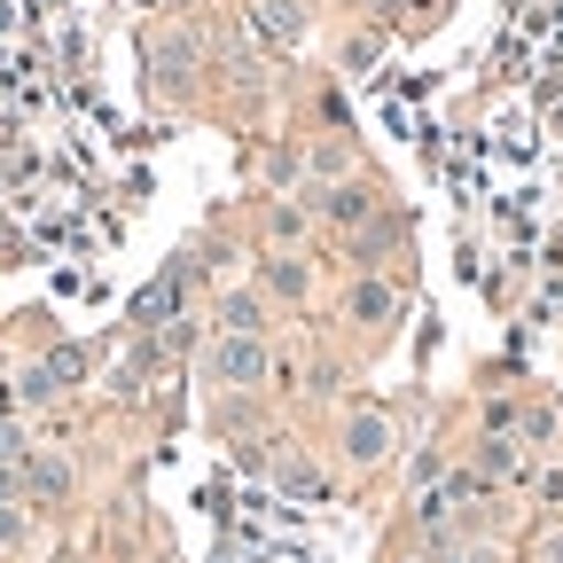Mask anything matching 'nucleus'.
I'll use <instances>...</instances> for the list:
<instances>
[{
  "instance_id": "1",
  "label": "nucleus",
  "mask_w": 563,
  "mask_h": 563,
  "mask_svg": "<svg viewBox=\"0 0 563 563\" xmlns=\"http://www.w3.org/2000/svg\"><path fill=\"white\" fill-rule=\"evenodd\" d=\"M266 368H274L266 336H220V344L203 352V376L220 384V391H258V384H266Z\"/></svg>"
},
{
  "instance_id": "2",
  "label": "nucleus",
  "mask_w": 563,
  "mask_h": 563,
  "mask_svg": "<svg viewBox=\"0 0 563 563\" xmlns=\"http://www.w3.org/2000/svg\"><path fill=\"white\" fill-rule=\"evenodd\" d=\"M79 376H87V352H79V344H63V352H47V361H32V376H24V399L40 407V399L70 391Z\"/></svg>"
},
{
  "instance_id": "3",
  "label": "nucleus",
  "mask_w": 563,
  "mask_h": 563,
  "mask_svg": "<svg viewBox=\"0 0 563 563\" xmlns=\"http://www.w3.org/2000/svg\"><path fill=\"white\" fill-rule=\"evenodd\" d=\"M391 454V422L376 415V407H361V415H344V462H361V470H376Z\"/></svg>"
},
{
  "instance_id": "4",
  "label": "nucleus",
  "mask_w": 563,
  "mask_h": 563,
  "mask_svg": "<svg viewBox=\"0 0 563 563\" xmlns=\"http://www.w3.org/2000/svg\"><path fill=\"white\" fill-rule=\"evenodd\" d=\"M321 211H329V220L336 228H361V220H376V188H361V180H336L329 196H313Z\"/></svg>"
},
{
  "instance_id": "5",
  "label": "nucleus",
  "mask_w": 563,
  "mask_h": 563,
  "mask_svg": "<svg viewBox=\"0 0 563 563\" xmlns=\"http://www.w3.org/2000/svg\"><path fill=\"white\" fill-rule=\"evenodd\" d=\"M251 24H258L266 40H282V47L306 40V9H298V0H251Z\"/></svg>"
},
{
  "instance_id": "6",
  "label": "nucleus",
  "mask_w": 563,
  "mask_h": 563,
  "mask_svg": "<svg viewBox=\"0 0 563 563\" xmlns=\"http://www.w3.org/2000/svg\"><path fill=\"white\" fill-rule=\"evenodd\" d=\"M344 313H352V321H368V329H384V321L399 313V290H391V282H376V274H368V282H352Z\"/></svg>"
},
{
  "instance_id": "7",
  "label": "nucleus",
  "mask_w": 563,
  "mask_h": 563,
  "mask_svg": "<svg viewBox=\"0 0 563 563\" xmlns=\"http://www.w3.org/2000/svg\"><path fill=\"white\" fill-rule=\"evenodd\" d=\"M220 336H266V298L258 290H228L220 298Z\"/></svg>"
},
{
  "instance_id": "8",
  "label": "nucleus",
  "mask_w": 563,
  "mask_h": 563,
  "mask_svg": "<svg viewBox=\"0 0 563 563\" xmlns=\"http://www.w3.org/2000/svg\"><path fill=\"white\" fill-rule=\"evenodd\" d=\"M24 485L40 493V501H63V493H70V470H63L55 454H40V462H24Z\"/></svg>"
},
{
  "instance_id": "9",
  "label": "nucleus",
  "mask_w": 563,
  "mask_h": 563,
  "mask_svg": "<svg viewBox=\"0 0 563 563\" xmlns=\"http://www.w3.org/2000/svg\"><path fill=\"white\" fill-rule=\"evenodd\" d=\"M173 306H180V274H165V282H150V298H141V306H133V321H141V329H157V321H165Z\"/></svg>"
},
{
  "instance_id": "10",
  "label": "nucleus",
  "mask_w": 563,
  "mask_h": 563,
  "mask_svg": "<svg viewBox=\"0 0 563 563\" xmlns=\"http://www.w3.org/2000/svg\"><path fill=\"white\" fill-rule=\"evenodd\" d=\"M258 282H266L274 298H306V266H298V258H266V266H258Z\"/></svg>"
},
{
  "instance_id": "11",
  "label": "nucleus",
  "mask_w": 563,
  "mask_h": 563,
  "mask_svg": "<svg viewBox=\"0 0 563 563\" xmlns=\"http://www.w3.org/2000/svg\"><path fill=\"white\" fill-rule=\"evenodd\" d=\"M477 470H485V477H517V470H525V462H517V439L493 431V439H485V454H477Z\"/></svg>"
},
{
  "instance_id": "12",
  "label": "nucleus",
  "mask_w": 563,
  "mask_h": 563,
  "mask_svg": "<svg viewBox=\"0 0 563 563\" xmlns=\"http://www.w3.org/2000/svg\"><path fill=\"white\" fill-rule=\"evenodd\" d=\"M266 228H274V243H290V235H306V211H298V203H274Z\"/></svg>"
},
{
  "instance_id": "13",
  "label": "nucleus",
  "mask_w": 563,
  "mask_h": 563,
  "mask_svg": "<svg viewBox=\"0 0 563 563\" xmlns=\"http://www.w3.org/2000/svg\"><path fill=\"white\" fill-rule=\"evenodd\" d=\"M9 548H24V509L0 501V555H9Z\"/></svg>"
},
{
  "instance_id": "14",
  "label": "nucleus",
  "mask_w": 563,
  "mask_h": 563,
  "mask_svg": "<svg viewBox=\"0 0 563 563\" xmlns=\"http://www.w3.org/2000/svg\"><path fill=\"white\" fill-rule=\"evenodd\" d=\"M274 477H282V485H290V493H321V470H306V462H282Z\"/></svg>"
},
{
  "instance_id": "15",
  "label": "nucleus",
  "mask_w": 563,
  "mask_h": 563,
  "mask_svg": "<svg viewBox=\"0 0 563 563\" xmlns=\"http://www.w3.org/2000/svg\"><path fill=\"white\" fill-rule=\"evenodd\" d=\"M540 501H563V470H548V477H540Z\"/></svg>"
}]
</instances>
